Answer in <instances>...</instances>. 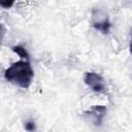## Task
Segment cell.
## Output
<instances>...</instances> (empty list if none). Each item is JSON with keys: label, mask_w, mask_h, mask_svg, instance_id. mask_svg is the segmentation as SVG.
Returning a JSON list of instances; mask_svg holds the SVG:
<instances>
[{"label": "cell", "mask_w": 132, "mask_h": 132, "mask_svg": "<svg viewBox=\"0 0 132 132\" xmlns=\"http://www.w3.org/2000/svg\"><path fill=\"white\" fill-rule=\"evenodd\" d=\"M14 4L13 1H0V6L3 8H10Z\"/></svg>", "instance_id": "7"}, {"label": "cell", "mask_w": 132, "mask_h": 132, "mask_svg": "<svg viewBox=\"0 0 132 132\" xmlns=\"http://www.w3.org/2000/svg\"><path fill=\"white\" fill-rule=\"evenodd\" d=\"M24 128H25V130L28 131V132H35L36 129H37V128H36V124H35V122L32 121V120L27 121V122L25 123V125H24Z\"/></svg>", "instance_id": "6"}, {"label": "cell", "mask_w": 132, "mask_h": 132, "mask_svg": "<svg viewBox=\"0 0 132 132\" xmlns=\"http://www.w3.org/2000/svg\"><path fill=\"white\" fill-rule=\"evenodd\" d=\"M34 71L29 61L21 60L12 63L4 71V78L22 89H28L32 82Z\"/></svg>", "instance_id": "1"}, {"label": "cell", "mask_w": 132, "mask_h": 132, "mask_svg": "<svg viewBox=\"0 0 132 132\" xmlns=\"http://www.w3.org/2000/svg\"><path fill=\"white\" fill-rule=\"evenodd\" d=\"M4 33H5V28H4L3 24L0 23V44H1V41H2V39L4 37Z\"/></svg>", "instance_id": "8"}, {"label": "cell", "mask_w": 132, "mask_h": 132, "mask_svg": "<svg viewBox=\"0 0 132 132\" xmlns=\"http://www.w3.org/2000/svg\"><path fill=\"white\" fill-rule=\"evenodd\" d=\"M82 114L89 122H91L94 126L98 127L101 126L103 119L106 114V107L104 105H95L92 106L90 109L84 111Z\"/></svg>", "instance_id": "4"}, {"label": "cell", "mask_w": 132, "mask_h": 132, "mask_svg": "<svg viewBox=\"0 0 132 132\" xmlns=\"http://www.w3.org/2000/svg\"><path fill=\"white\" fill-rule=\"evenodd\" d=\"M85 84L95 93L105 94L106 93V84L104 78L96 72H87L85 75Z\"/></svg>", "instance_id": "3"}, {"label": "cell", "mask_w": 132, "mask_h": 132, "mask_svg": "<svg viewBox=\"0 0 132 132\" xmlns=\"http://www.w3.org/2000/svg\"><path fill=\"white\" fill-rule=\"evenodd\" d=\"M92 27L102 34H108L111 24L108 19V14L101 9H94L92 12Z\"/></svg>", "instance_id": "2"}, {"label": "cell", "mask_w": 132, "mask_h": 132, "mask_svg": "<svg viewBox=\"0 0 132 132\" xmlns=\"http://www.w3.org/2000/svg\"><path fill=\"white\" fill-rule=\"evenodd\" d=\"M12 52H14L18 56H20L23 60L25 61H29V54L27 52V50L25 47H23L22 45H14L11 47Z\"/></svg>", "instance_id": "5"}]
</instances>
